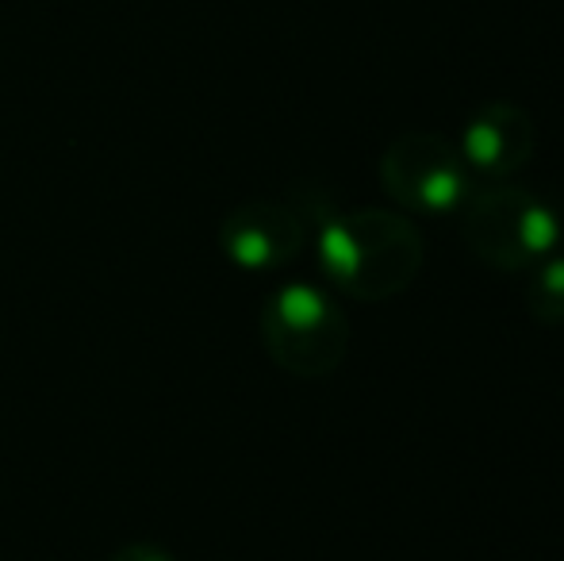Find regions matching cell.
Listing matches in <instances>:
<instances>
[{"label":"cell","instance_id":"obj_1","mask_svg":"<svg viewBox=\"0 0 564 561\" xmlns=\"http://www.w3.org/2000/svg\"><path fill=\"white\" fill-rule=\"evenodd\" d=\"M319 266L338 292L380 304L411 289L423 270V235L408 216L388 208H357L323 219Z\"/></svg>","mask_w":564,"mask_h":561},{"label":"cell","instance_id":"obj_2","mask_svg":"<svg viewBox=\"0 0 564 561\" xmlns=\"http://www.w3.org/2000/svg\"><path fill=\"white\" fill-rule=\"evenodd\" d=\"M457 212L465 247L499 273L530 270L545 255H553L561 239L557 212L534 193L503 185V181L468 188Z\"/></svg>","mask_w":564,"mask_h":561},{"label":"cell","instance_id":"obj_3","mask_svg":"<svg viewBox=\"0 0 564 561\" xmlns=\"http://www.w3.org/2000/svg\"><path fill=\"white\" fill-rule=\"evenodd\" d=\"M261 343L269 358L292 377L319 381L330 377L346 358L349 320L341 304L319 284H281L261 308Z\"/></svg>","mask_w":564,"mask_h":561},{"label":"cell","instance_id":"obj_4","mask_svg":"<svg viewBox=\"0 0 564 561\" xmlns=\"http://www.w3.org/2000/svg\"><path fill=\"white\" fill-rule=\"evenodd\" d=\"M380 185L400 208L442 216L468 196V165L449 139L434 131H408L380 154Z\"/></svg>","mask_w":564,"mask_h":561},{"label":"cell","instance_id":"obj_5","mask_svg":"<svg viewBox=\"0 0 564 561\" xmlns=\"http://www.w3.org/2000/svg\"><path fill=\"white\" fill-rule=\"evenodd\" d=\"M219 250L238 270H281L304 250V216L284 201H242L219 224Z\"/></svg>","mask_w":564,"mask_h":561},{"label":"cell","instance_id":"obj_6","mask_svg":"<svg viewBox=\"0 0 564 561\" xmlns=\"http://www.w3.org/2000/svg\"><path fill=\"white\" fill-rule=\"evenodd\" d=\"M534 147L538 128L527 108L511 105V100H491L468 116L457 150L473 173L488 181H503L534 158Z\"/></svg>","mask_w":564,"mask_h":561},{"label":"cell","instance_id":"obj_7","mask_svg":"<svg viewBox=\"0 0 564 561\" xmlns=\"http://www.w3.org/2000/svg\"><path fill=\"white\" fill-rule=\"evenodd\" d=\"M527 312L538 323H564V255H545L530 266Z\"/></svg>","mask_w":564,"mask_h":561},{"label":"cell","instance_id":"obj_8","mask_svg":"<svg viewBox=\"0 0 564 561\" xmlns=\"http://www.w3.org/2000/svg\"><path fill=\"white\" fill-rule=\"evenodd\" d=\"M108 561H177L170 554V550L154 547V542H127V547H119Z\"/></svg>","mask_w":564,"mask_h":561}]
</instances>
